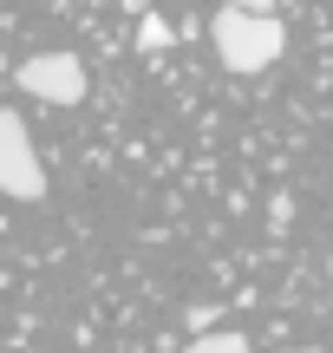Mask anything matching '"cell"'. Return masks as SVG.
I'll use <instances>...</instances> for the list:
<instances>
[{
	"label": "cell",
	"mask_w": 333,
	"mask_h": 353,
	"mask_svg": "<svg viewBox=\"0 0 333 353\" xmlns=\"http://www.w3.org/2000/svg\"><path fill=\"white\" fill-rule=\"evenodd\" d=\"M183 353H255V341H248V334H235V327H209V334H196Z\"/></svg>",
	"instance_id": "4"
},
{
	"label": "cell",
	"mask_w": 333,
	"mask_h": 353,
	"mask_svg": "<svg viewBox=\"0 0 333 353\" xmlns=\"http://www.w3.org/2000/svg\"><path fill=\"white\" fill-rule=\"evenodd\" d=\"M0 196H13V203H39L46 196V164H39L33 131L20 125L13 105H0Z\"/></svg>",
	"instance_id": "2"
},
{
	"label": "cell",
	"mask_w": 333,
	"mask_h": 353,
	"mask_svg": "<svg viewBox=\"0 0 333 353\" xmlns=\"http://www.w3.org/2000/svg\"><path fill=\"white\" fill-rule=\"evenodd\" d=\"M138 46H144V52H164V46H170V20L144 13V26H138Z\"/></svg>",
	"instance_id": "5"
},
{
	"label": "cell",
	"mask_w": 333,
	"mask_h": 353,
	"mask_svg": "<svg viewBox=\"0 0 333 353\" xmlns=\"http://www.w3.org/2000/svg\"><path fill=\"white\" fill-rule=\"evenodd\" d=\"M20 92L26 99H39V105H78L92 92V79H85V59L78 52H33V59H20Z\"/></svg>",
	"instance_id": "3"
},
{
	"label": "cell",
	"mask_w": 333,
	"mask_h": 353,
	"mask_svg": "<svg viewBox=\"0 0 333 353\" xmlns=\"http://www.w3.org/2000/svg\"><path fill=\"white\" fill-rule=\"evenodd\" d=\"M209 39H216V52H222V65L229 72H268L275 59L288 52V26L275 20V13H235V7H222L216 20H209Z\"/></svg>",
	"instance_id": "1"
},
{
	"label": "cell",
	"mask_w": 333,
	"mask_h": 353,
	"mask_svg": "<svg viewBox=\"0 0 333 353\" xmlns=\"http://www.w3.org/2000/svg\"><path fill=\"white\" fill-rule=\"evenodd\" d=\"M222 7H235V13H275L281 0H222Z\"/></svg>",
	"instance_id": "6"
}]
</instances>
